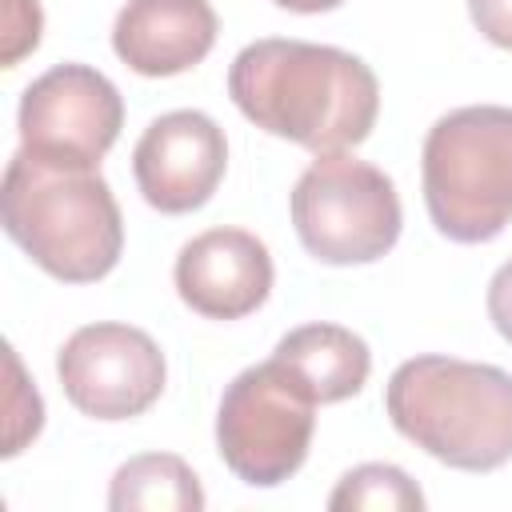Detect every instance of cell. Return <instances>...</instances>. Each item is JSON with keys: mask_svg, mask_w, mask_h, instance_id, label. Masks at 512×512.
I'll return each mask as SVG.
<instances>
[{"mask_svg": "<svg viewBox=\"0 0 512 512\" xmlns=\"http://www.w3.org/2000/svg\"><path fill=\"white\" fill-rule=\"evenodd\" d=\"M0 220L8 240L64 284L104 280L124 252V220L108 180L96 168L48 164L24 148L4 168Z\"/></svg>", "mask_w": 512, "mask_h": 512, "instance_id": "7a4b0ae2", "label": "cell"}, {"mask_svg": "<svg viewBox=\"0 0 512 512\" xmlns=\"http://www.w3.org/2000/svg\"><path fill=\"white\" fill-rule=\"evenodd\" d=\"M292 224L320 264H372L400 240L396 184L348 152L316 156L292 188Z\"/></svg>", "mask_w": 512, "mask_h": 512, "instance_id": "5b68a950", "label": "cell"}, {"mask_svg": "<svg viewBox=\"0 0 512 512\" xmlns=\"http://www.w3.org/2000/svg\"><path fill=\"white\" fill-rule=\"evenodd\" d=\"M232 104L264 132L316 156L368 140L380 112L376 72L332 44L268 36L236 52L228 68Z\"/></svg>", "mask_w": 512, "mask_h": 512, "instance_id": "6da1fadb", "label": "cell"}, {"mask_svg": "<svg viewBox=\"0 0 512 512\" xmlns=\"http://www.w3.org/2000/svg\"><path fill=\"white\" fill-rule=\"evenodd\" d=\"M180 300L208 320H240L256 312L276 280L268 244L244 228H208L176 256Z\"/></svg>", "mask_w": 512, "mask_h": 512, "instance_id": "30bf717a", "label": "cell"}, {"mask_svg": "<svg viewBox=\"0 0 512 512\" xmlns=\"http://www.w3.org/2000/svg\"><path fill=\"white\" fill-rule=\"evenodd\" d=\"M488 320L512 344V260H504L488 284Z\"/></svg>", "mask_w": 512, "mask_h": 512, "instance_id": "ac0fdd59", "label": "cell"}, {"mask_svg": "<svg viewBox=\"0 0 512 512\" xmlns=\"http://www.w3.org/2000/svg\"><path fill=\"white\" fill-rule=\"evenodd\" d=\"M316 432V396L284 364L264 360L244 368L220 396L216 448L236 480L276 488L308 460Z\"/></svg>", "mask_w": 512, "mask_h": 512, "instance_id": "8992f818", "label": "cell"}, {"mask_svg": "<svg viewBox=\"0 0 512 512\" xmlns=\"http://www.w3.org/2000/svg\"><path fill=\"white\" fill-rule=\"evenodd\" d=\"M276 8H288V12H304V16H312V12H332V8H340L344 0H272Z\"/></svg>", "mask_w": 512, "mask_h": 512, "instance_id": "d6986e66", "label": "cell"}, {"mask_svg": "<svg viewBox=\"0 0 512 512\" xmlns=\"http://www.w3.org/2000/svg\"><path fill=\"white\" fill-rule=\"evenodd\" d=\"M468 16L484 40L512 48V0H468Z\"/></svg>", "mask_w": 512, "mask_h": 512, "instance_id": "e0dca14e", "label": "cell"}, {"mask_svg": "<svg viewBox=\"0 0 512 512\" xmlns=\"http://www.w3.org/2000/svg\"><path fill=\"white\" fill-rule=\"evenodd\" d=\"M56 376L76 412L92 420H132L160 400L168 368L160 344L144 328L104 320L64 340Z\"/></svg>", "mask_w": 512, "mask_h": 512, "instance_id": "ba28073f", "label": "cell"}, {"mask_svg": "<svg viewBox=\"0 0 512 512\" xmlns=\"http://www.w3.org/2000/svg\"><path fill=\"white\" fill-rule=\"evenodd\" d=\"M272 356L284 360L308 384L316 404H336L356 396L372 372L368 344L340 324H300L288 336H280Z\"/></svg>", "mask_w": 512, "mask_h": 512, "instance_id": "7c38bea8", "label": "cell"}, {"mask_svg": "<svg viewBox=\"0 0 512 512\" xmlns=\"http://www.w3.org/2000/svg\"><path fill=\"white\" fill-rule=\"evenodd\" d=\"M420 176L440 236L496 240L512 224V108L468 104L440 116L424 136Z\"/></svg>", "mask_w": 512, "mask_h": 512, "instance_id": "277c9868", "label": "cell"}, {"mask_svg": "<svg viewBox=\"0 0 512 512\" xmlns=\"http://www.w3.org/2000/svg\"><path fill=\"white\" fill-rule=\"evenodd\" d=\"M224 168H228L224 128L196 108H176L156 116L132 148V176L140 196L168 216L204 208L220 188Z\"/></svg>", "mask_w": 512, "mask_h": 512, "instance_id": "9c48e42d", "label": "cell"}, {"mask_svg": "<svg viewBox=\"0 0 512 512\" xmlns=\"http://www.w3.org/2000/svg\"><path fill=\"white\" fill-rule=\"evenodd\" d=\"M332 512H420L424 492L416 480L396 464H360L340 476V484L328 496Z\"/></svg>", "mask_w": 512, "mask_h": 512, "instance_id": "5bb4252c", "label": "cell"}, {"mask_svg": "<svg viewBox=\"0 0 512 512\" xmlns=\"http://www.w3.org/2000/svg\"><path fill=\"white\" fill-rule=\"evenodd\" d=\"M216 44L208 0H128L112 24L116 56L140 76H176L196 68Z\"/></svg>", "mask_w": 512, "mask_h": 512, "instance_id": "8fae6325", "label": "cell"}, {"mask_svg": "<svg viewBox=\"0 0 512 512\" xmlns=\"http://www.w3.org/2000/svg\"><path fill=\"white\" fill-rule=\"evenodd\" d=\"M112 512H200L204 488L172 452H144L116 468L108 488Z\"/></svg>", "mask_w": 512, "mask_h": 512, "instance_id": "4fadbf2b", "label": "cell"}, {"mask_svg": "<svg viewBox=\"0 0 512 512\" xmlns=\"http://www.w3.org/2000/svg\"><path fill=\"white\" fill-rule=\"evenodd\" d=\"M40 4L36 0H4V68H16L24 52L40 44Z\"/></svg>", "mask_w": 512, "mask_h": 512, "instance_id": "2e32d148", "label": "cell"}, {"mask_svg": "<svg viewBox=\"0 0 512 512\" xmlns=\"http://www.w3.org/2000/svg\"><path fill=\"white\" fill-rule=\"evenodd\" d=\"M392 428L432 460L492 472L512 460V372L456 356H412L388 388Z\"/></svg>", "mask_w": 512, "mask_h": 512, "instance_id": "3957f363", "label": "cell"}, {"mask_svg": "<svg viewBox=\"0 0 512 512\" xmlns=\"http://www.w3.org/2000/svg\"><path fill=\"white\" fill-rule=\"evenodd\" d=\"M8 436H4V456H16L28 440H36L40 424H44V404H40V392L24 380V368H20V356L16 348H8Z\"/></svg>", "mask_w": 512, "mask_h": 512, "instance_id": "9a60e30c", "label": "cell"}, {"mask_svg": "<svg viewBox=\"0 0 512 512\" xmlns=\"http://www.w3.org/2000/svg\"><path fill=\"white\" fill-rule=\"evenodd\" d=\"M124 100L88 64H56L20 96V148L64 168H96L116 144Z\"/></svg>", "mask_w": 512, "mask_h": 512, "instance_id": "52a82bcc", "label": "cell"}]
</instances>
